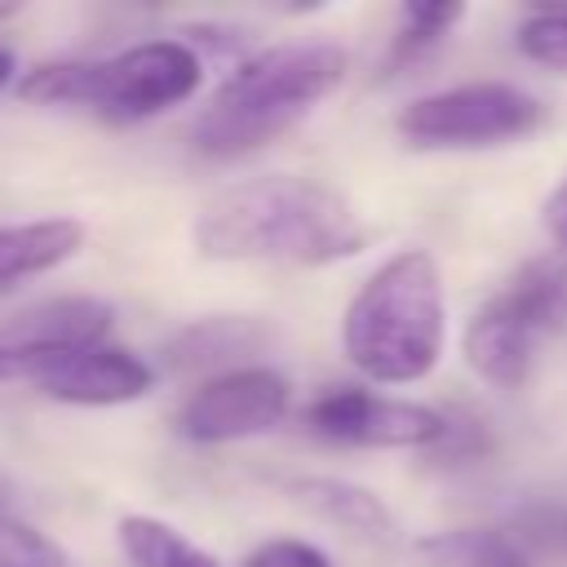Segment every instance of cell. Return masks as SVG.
Wrapping results in <instances>:
<instances>
[{
  "instance_id": "cell-19",
  "label": "cell",
  "mask_w": 567,
  "mask_h": 567,
  "mask_svg": "<svg viewBox=\"0 0 567 567\" xmlns=\"http://www.w3.org/2000/svg\"><path fill=\"white\" fill-rule=\"evenodd\" d=\"M0 567H71L62 545L49 540L40 527L0 514Z\"/></svg>"
},
{
  "instance_id": "cell-18",
  "label": "cell",
  "mask_w": 567,
  "mask_h": 567,
  "mask_svg": "<svg viewBox=\"0 0 567 567\" xmlns=\"http://www.w3.org/2000/svg\"><path fill=\"white\" fill-rule=\"evenodd\" d=\"M461 18H465L461 4H403L399 9V31H394V62L434 49Z\"/></svg>"
},
{
  "instance_id": "cell-22",
  "label": "cell",
  "mask_w": 567,
  "mask_h": 567,
  "mask_svg": "<svg viewBox=\"0 0 567 567\" xmlns=\"http://www.w3.org/2000/svg\"><path fill=\"white\" fill-rule=\"evenodd\" d=\"M545 230H549V239L558 244V252H567V177L558 182V190L545 199Z\"/></svg>"
},
{
  "instance_id": "cell-11",
  "label": "cell",
  "mask_w": 567,
  "mask_h": 567,
  "mask_svg": "<svg viewBox=\"0 0 567 567\" xmlns=\"http://www.w3.org/2000/svg\"><path fill=\"white\" fill-rule=\"evenodd\" d=\"M288 496L319 523H332L359 540H377V545L394 540V514L385 509V501L350 478L301 474V478H288Z\"/></svg>"
},
{
  "instance_id": "cell-21",
  "label": "cell",
  "mask_w": 567,
  "mask_h": 567,
  "mask_svg": "<svg viewBox=\"0 0 567 567\" xmlns=\"http://www.w3.org/2000/svg\"><path fill=\"white\" fill-rule=\"evenodd\" d=\"M244 567H332V558L301 536H270L244 558Z\"/></svg>"
},
{
  "instance_id": "cell-2",
  "label": "cell",
  "mask_w": 567,
  "mask_h": 567,
  "mask_svg": "<svg viewBox=\"0 0 567 567\" xmlns=\"http://www.w3.org/2000/svg\"><path fill=\"white\" fill-rule=\"evenodd\" d=\"M346 80V53L328 40L270 44L239 62L204 102L190 142L208 159H239L301 124Z\"/></svg>"
},
{
  "instance_id": "cell-8",
  "label": "cell",
  "mask_w": 567,
  "mask_h": 567,
  "mask_svg": "<svg viewBox=\"0 0 567 567\" xmlns=\"http://www.w3.org/2000/svg\"><path fill=\"white\" fill-rule=\"evenodd\" d=\"M22 354V350H18ZM27 359V385L40 390L53 403L75 408H120L133 399H146L155 390V368L124 350V346H84V350H49V354H22Z\"/></svg>"
},
{
  "instance_id": "cell-6",
  "label": "cell",
  "mask_w": 567,
  "mask_h": 567,
  "mask_svg": "<svg viewBox=\"0 0 567 567\" xmlns=\"http://www.w3.org/2000/svg\"><path fill=\"white\" fill-rule=\"evenodd\" d=\"M301 421L315 439L341 447H443L452 434L447 412L363 385H328L306 403Z\"/></svg>"
},
{
  "instance_id": "cell-25",
  "label": "cell",
  "mask_w": 567,
  "mask_h": 567,
  "mask_svg": "<svg viewBox=\"0 0 567 567\" xmlns=\"http://www.w3.org/2000/svg\"><path fill=\"white\" fill-rule=\"evenodd\" d=\"M4 18H13V4H0V22H4Z\"/></svg>"
},
{
  "instance_id": "cell-5",
  "label": "cell",
  "mask_w": 567,
  "mask_h": 567,
  "mask_svg": "<svg viewBox=\"0 0 567 567\" xmlns=\"http://www.w3.org/2000/svg\"><path fill=\"white\" fill-rule=\"evenodd\" d=\"M540 120L545 106L527 89L505 80H474L412 97L394 115V128L408 146L421 151H474V146L518 142L532 128H540Z\"/></svg>"
},
{
  "instance_id": "cell-13",
  "label": "cell",
  "mask_w": 567,
  "mask_h": 567,
  "mask_svg": "<svg viewBox=\"0 0 567 567\" xmlns=\"http://www.w3.org/2000/svg\"><path fill=\"white\" fill-rule=\"evenodd\" d=\"M492 301L509 319H518L536 341L554 337L567 323V252H545L523 261Z\"/></svg>"
},
{
  "instance_id": "cell-3",
  "label": "cell",
  "mask_w": 567,
  "mask_h": 567,
  "mask_svg": "<svg viewBox=\"0 0 567 567\" xmlns=\"http://www.w3.org/2000/svg\"><path fill=\"white\" fill-rule=\"evenodd\" d=\"M447 341V297L439 261L425 248L385 257L341 315V350L377 385L425 381Z\"/></svg>"
},
{
  "instance_id": "cell-24",
  "label": "cell",
  "mask_w": 567,
  "mask_h": 567,
  "mask_svg": "<svg viewBox=\"0 0 567 567\" xmlns=\"http://www.w3.org/2000/svg\"><path fill=\"white\" fill-rule=\"evenodd\" d=\"M9 75H13V49H4V44H0V89L9 84Z\"/></svg>"
},
{
  "instance_id": "cell-7",
  "label": "cell",
  "mask_w": 567,
  "mask_h": 567,
  "mask_svg": "<svg viewBox=\"0 0 567 567\" xmlns=\"http://www.w3.org/2000/svg\"><path fill=\"white\" fill-rule=\"evenodd\" d=\"M288 377L266 363H239L226 372H213L204 385L186 394V403L173 416V430L186 443L213 447V443H239L275 430L288 416Z\"/></svg>"
},
{
  "instance_id": "cell-15",
  "label": "cell",
  "mask_w": 567,
  "mask_h": 567,
  "mask_svg": "<svg viewBox=\"0 0 567 567\" xmlns=\"http://www.w3.org/2000/svg\"><path fill=\"white\" fill-rule=\"evenodd\" d=\"M416 554L425 567H532V554L501 527H447L430 532Z\"/></svg>"
},
{
  "instance_id": "cell-4",
  "label": "cell",
  "mask_w": 567,
  "mask_h": 567,
  "mask_svg": "<svg viewBox=\"0 0 567 567\" xmlns=\"http://www.w3.org/2000/svg\"><path fill=\"white\" fill-rule=\"evenodd\" d=\"M204 62L186 40H142L93 62H44L22 75L18 97L35 106H84L111 124L151 120L186 102Z\"/></svg>"
},
{
  "instance_id": "cell-1",
  "label": "cell",
  "mask_w": 567,
  "mask_h": 567,
  "mask_svg": "<svg viewBox=\"0 0 567 567\" xmlns=\"http://www.w3.org/2000/svg\"><path fill=\"white\" fill-rule=\"evenodd\" d=\"M190 239L208 261L332 266L363 252L368 230L341 190L301 173H266L217 190Z\"/></svg>"
},
{
  "instance_id": "cell-14",
  "label": "cell",
  "mask_w": 567,
  "mask_h": 567,
  "mask_svg": "<svg viewBox=\"0 0 567 567\" xmlns=\"http://www.w3.org/2000/svg\"><path fill=\"white\" fill-rule=\"evenodd\" d=\"M266 346V328L257 319H235V315H221V319H195L186 328H177L164 346L168 363L177 368H221L230 359H244L252 350ZM226 372V368H221Z\"/></svg>"
},
{
  "instance_id": "cell-16",
  "label": "cell",
  "mask_w": 567,
  "mask_h": 567,
  "mask_svg": "<svg viewBox=\"0 0 567 567\" xmlns=\"http://www.w3.org/2000/svg\"><path fill=\"white\" fill-rule=\"evenodd\" d=\"M115 532L128 567H221L208 549H199L190 536L155 514H124Z\"/></svg>"
},
{
  "instance_id": "cell-17",
  "label": "cell",
  "mask_w": 567,
  "mask_h": 567,
  "mask_svg": "<svg viewBox=\"0 0 567 567\" xmlns=\"http://www.w3.org/2000/svg\"><path fill=\"white\" fill-rule=\"evenodd\" d=\"M514 44H518V53L527 62L567 75V4L527 9L523 22H518V31H514Z\"/></svg>"
},
{
  "instance_id": "cell-23",
  "label": "cell",
  "mask_w": 567,
  "mask_h": 567,
  "mask_svg": "<svg viewBox=\"0 0 567 567\" xmlns=\"http://www.w3.org/2000/svg\"><path fill=\"white\" fill-rule=\"evenodd\" d=\"M27 377V359L9 346H0V381H22Z\"/></svg>"
},
{
  "instance_id": "cell-20",
  "label": "cell",
  "mask_w": 567,
  "mask_h": 567,
  "mask_svg": "<svg viewBox=\"0 0 567 567\" xmlns=\"http://www.w3.org/2000/svg\"><path fill=\"white\" fill-rule=\"evenodd\" d=\"M509 536L532 554V549H549V554H567V505H532L514 518Z\"/></svg>"
},
{
  "instance_id": "cell-9",
  "label": "cell",
  "mask_w": 567,
  "mask_h": 567,
  "mask_svg": "<svg viewBox=\"0 0 567 567\" xmlns=\"http://www.w3.org/2000/svg\"><path fill=\"white\" fill-rule=\"evenodd\" d=\"M111 332V306L97 297H49L22 315H13L0 328V346L22 354H49V350H84L102 346Z\"/></svg>"
},
{
  "instance_id": "cell-10",
  "label": "cell",
  "mask_w": 567,
  "mask_h": 567,
  "mask_svg": "<svg viewBox=\"0 0 567 567\" xmlns=\"http://www.w3.org/2000/svg\"><path fill=\"white\" fill-rule=\"evenodd\" d=\"M536 337L509 319L492 297L470 315L465 332H461V350H465V363L474 377H483L487 385L496 390H518L532 372V359H536Z\"/></svg>"
},
{
  "instance_id": "cell-12",
  "label": "cell",
  "mask_w": 567,
  "mask_h": 567,
  "mask_svg": "<svg viewBox=\"0 0 567 567\" xmlns=\"http://www.w3.org/2000/svg\"><path fill=\"white\" fill-rule=\"evenodd\" d=\"M80 248H84V221L75 217L0 221V292L66 266Z\"/></svg>"
}]
</instances>
